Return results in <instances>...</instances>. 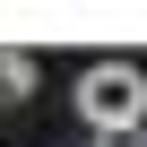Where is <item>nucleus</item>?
<instances>
[{"mask_svg": "<svg viewBox=\"0 0 147 147\" xmlns=\"http://www.w3.org/2000/svg\"><path fill=\"white\" fill-rule=\"evenodd\" d=\"M35 78H43V69H35L26 52H0V104H26V95H35Z\"/></svg>", "mask_w": 147, "mask_h": 147, "instance_id": "nucleus-2", "label": "nucleus"}, {"mask_svg": "<svg viewBox=\"0 0 147 147\" xmlns=\"http://www.w3.org/2000/svg\"><path fill=\"white\" fill-rule=\"evenodd\" d=\"M78 113L95 121V138L147 130V69H138V61H95V69H78Z\"/></svg>", "mask_w": 147, "mask_h": 147, "instance_id": "nucleus-1", "label": "nucleus"}, {"mask_svg": "<svg viewBox=\"0 0 147 147\" xmlns=\"http://www.w3.org/2000/svg\"><path fill=\"white\" fill-rule=\"evenodd\" d=\"M95 147H147V130H113V138H95Z\"/></svg>", "mask_w": 147, "mask_h": 147, "instance_id": "nucleus-3", "label": "nucleus"}]
</instances>
